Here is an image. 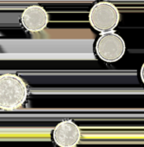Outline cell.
Segmentation results:
<instances>
[{"instance_id": "obj_4", "label": "cell", "mask_w": 144, "mask_h": 147, "mask_svg": "<svg viewBox=\"0 0 144 147\" xmlns=\"http://www.w3.org/2000/svg\"><path fill=\"white\" fill-rule=\"evenodd\" d=\"M80 138L79 127L71 120L60 122L53 130V140L59 147H76Z\"/></svg>"}, {"instance_id": "obj_6", "label": "cell", "mask_w": 144, "mask_h": 147, "mask_svg": "<svg viewBox=\"0 0 144 147\" xmlns=\"http://www.w3.org/2000/svg\"><path fill=\"white\" fill-rule=\"evenodd\" d=\"M140 78H141V80H142V82L144 84V62L143 65H142V67H141V69H140Z\"/></svg>"}, {"instance_id": "obj_1", "label": "cell", "mask_w": 144, "mask_h": 147, "mask_svg": "<svg viewBox=\"0 0 144 147\" xmlns=\"http://www.w3.org/2000/svg\"><path fill=\"white\" fill-rule=\"evenodd\" d=\"M28 96L25 82L16 74L0 75V109L13 111L21 108Z\"/></svg>"}, {"instance_id": "obj_5", "label": "cell", "mask_w": 144, "mask_h": 147, "mask_svg": "<svg viewBox=\"0 0 144 147\" xmlns=\"http://www.w3.org/2000/svg\"><path fill=\"white\" fill-rule=\"evenodd\" d=\"M49 18L46 9L40 5L27 7L21 15V23L23 28L32 33H36L46 28Z\"/></svg>"}, {"instance_id": "obj_2", "label": "cell", "mask_w": 144, "mask_h": 147, "mask_svg": "<svg viewBox=\"0 0 144 147\" xmlns=\"http://www.w3.org/2000/svg\"><path fill=\"white\" fill-rule=\"evenodd\" d=\"M89 22L95 30L100 33L113 31L120 21L118 9L112 3L100 1L96 3L90 9Z\"/></svg>"}, {"instance_id": "obj_3", "label": "cell", "mask_w": 144, "mask_h": 147, "mask_svg": "<svg viewBox=\"0 0 144 147\" xmlns=\"http://www.w3.org/2000/svg\"><path fill=\"white\" fill-rule=\"evenodd\" d=\"M97 56L107 63H114L121 59L126 52V44L121 35L111 31L103 33L96 41Z\"/></svg>"}]
</instances>
